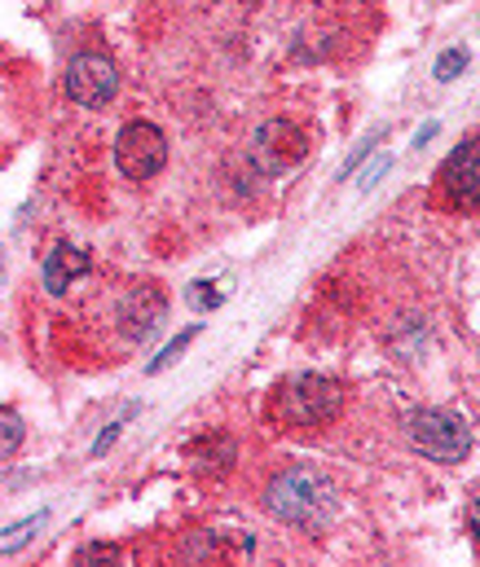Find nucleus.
I'll return each mask as SVG.
<instances>
[{"instance_id": "obj_1", "label": "nucleus", "mask_w": 480, "mask_h": 567, "mask_svg": "<svg viewBox=\"0 0 480 567\" xmlns=\"http://www.w3.org/2000/svg\"><path fill=\"white\" fill-rule=\"evenodd\" d=\"M265 502H269V511L283 524H296V528H321L335 515V488H330V480L321 471H314V466L283 471L269 484V497Z\"/></svg>"}, {"instance_id": "obj_2", "label": "nucleus", "mask_w": 480, "mask_h": 567, "mask_svg": "<svg viewBox=\"0 0 480 567\" xmlns=\"http://www.w3.org/2000/svg\"><path fill=\"white\" fill-rule=\"evenodd\" d=\"M278 419L296 431H314L339 419L344 410V388L326 374H296L278 388V401H274Z\"/></svg>"}, {"instance_id": "obj_3", "label": "nucleus", "mask_w": 480, "mask_h": 567, "mask_svg": "<svg viewBox=\"0 0 480 567\" xmlns=\"http://www.w3.org/2000/svg\"><path fill=\"white\" fill-rule=\"evenodd\" d=\"M406 431H410V444L432 462H463L468 449H472L468 426L455 414H441V410H419Z\"/></svg>"}, {"instance_id": "obj_4", "label": "nucleus", "mask_w": 480, "mask_h": 567, "mask_svg": "<svg viewBox=\"0 0 480 567\" xmlns=\"http://www.w3.org/2000/svg\"><path fill=\"white\" fill-rule=\"evenodd\" d=\"M115 163H120V172H124L129 181H151L155 172H163V163H167V137H163L155 124L137 120V124H129V128L120 133V142H115Z\"/></svg>"}, {"instance_id": "obj_5", "label": "nucleus", "mask_w": 480, "mask_h": 567, "mask_svg": "<svg viewBox=\"0 0 480 567\" xmlns=\"http://www.w3.org/2000/svg\"><path fill=\"white\" fill-rule=\"evenodd\" d=\"M67 93H71L80 106H89V111L106 106V102L120 93V75H115V66H111V58H102V53H80V58H71V66H67Z\"/></svg>"}, {"instance_id": "obj_6", "label": "nucleus", "mask_w": 480, "mask_h": 567, "mask_svg": "<svg viewBox=\"0 0 480 567\" xmlns=\"http://www.w3.org/2000/svg\"><path fill=\"white\" fill-rule=\"evenodd\" d=\"M437 181H441V189H446V198H450V203H459V207L477 212L480 207V137L459 145V150L441 163Z\"/></svg>"}, {"instance_id": "obj_7", "label": "nucleus", "mask_w": 480, "mask_h": 567, "mask_svg": "<svg viewBox=\"0 0 480 567\" xmlns=\"http://www.w3.org/2000/svg\"><path fill=\"white\" fill-rule=\"evenodd\" d=\"M305 133L296 128V124H287V120H269L261 133H256V142H252V154H256V163L265 167V172H283V167H292V163H300L305 158Z\"/></svg>"}, {"instance_id": "obj_8", "label": "nucleus", "mask_w": 480, "mask_h": 567, "mask_svg": "<svg viewBox=\"0 0 480 567\" xmlns=\"http://www.w3.org/2000/svg\"><path fill=\"white\" fill-rule=\"evenodd\" d=\"M89 251H80V247H71V243H62V247H53L49 251V260H44V290L49 295H62L71 282H80L84 274H89Z\"/></svg>"}, {"instance_id": "obj_9", "label": "nucleus", "mask_w": 480, "mask_h": 567, "mask_svg": "<svg viewBox=\"0 0 480 567\" xmlns=\"http://www.w3.org/2000/svg\"><path fill=\"white\" fill-rule=\"evenodd\" d=\"M44 519H49V515L40 511V515H31V519H18V524H9V528L0 533V555H13V550H22V546H27V542H31V537L44 528Z\"/></svg>"}, {"instance_id": "obj_10", "label": "nucleus", "mask_w": 480, "mask_h": 567, "mask_svg": "<svg viewBox=\"0 0 480 567\" xmlns=\"http://www.w3.org/2000/svg\"><path fill=\"white\" fill-rule=\"evenodd\" d=\"M198 330H203V326H185V330H181V334H176V339H172V343L163 348V352L155 357V361H151V365H146V370H151V374H163V370H167L172 361H181V352H185V348H190V343L198 339Z\"/></svg>"}, {"instance_id": "obj_11", "label": "nucleus", "mask_w": 480, "mask_h": 567, "mask_svg": "<svg viewBox=\"0 0 480 567\" xmlns=\"http://www.w3.org/2000/svg\"><path fill=\"white\" fill-rule=\"evenodd\" d=\"M22 444V419L13 410H0V457H9Z\"/></svg>"}, {"instance_id": "obj_12", "label": "nucleus", "mask_w": 480, "mask_h": 567, "mask_svg": "<svg viewBox=\"0 0 480 567\" xmlns=\"http://www.w3.org/2000/svg\"><path fill=\"white\" fill-rule=\"evenodd\" d=\"M468 71V49H446L441 58H437V80H455V75H463Z\"/></svg>"}, {"instance_id": "obj_13", "label": "nucleus", "mask_w": 480, "mask_h": 567, "mask_svg": "<svg viewBox=\"0 0 480 567\" xmlns=\"http://www.w3.org/2000/svg\"><path fill=\"white\" fill-rule=\"evenodd\" d=\"M133 414H137V405H129V410H124V414H120L115 423H111L106 431H102V435H98V440H93V457H102V453H106V449H111V444L120 440V431H124V423H129Z\"/></svg>"}, {"instance_id": "obj_14", "label": "nucleus", "mask_w": 480, "mask_h": 567, "mask_svg": "<svg viewBox=\"0 0 480 567\" xmlns=\"http://www.w3.org/2000/svg\"><path fill=\"white\" fill-rule=\"evenodd\" d=\"M185 299H190V308L207 312V308H216V303H221V290H212V282H194L190 290H185Z\"/></svg>"}, {"instance_id": "obj_15", "label": "nucleus", "mask_w": 480, "mask_h": 567, "mask_svg": "<svg viewBox=\"0 0 480 567\" xmlns=\"http://www.w3.org/2000/svg\"><path fill=\"white\" fill-rule=\"evenodd\" d=\"M388 167H392V158H388V154H384V158H375V163L366 167V176H361V194H370V189L384 181V172H388Z\"/></svg>"}, {"instance_id": "obj_16", "label": "nucleus", "mask_w": 480, "mask_h": 567, "mask_svg": "<svg viewBox=\"0 0 480 567\" xmlns=\"http://www.w3.org/2000/svg\"><path fill=\"white\" fill-rule=\"evenodd\" d=\"M375 142H379V133H370V137H366V142L357 145V150H353V158H348V163H344V167H339V176H344V181H348V176H353V172H357V163H361V158H366V154H370V150H375Z\"/></svg>"}, {"instance_id": "obj_17", "label": "nucleus", "mask_w": 480, "mask_h": 567, "mask_svg": "<svg viewBox=\"0 0 480 567\" xmlns=\"http://www.w3.org/2000/svg\"><path fill=\"white\" fill-rule=\"evenodd\" d=\"M472 533H477V542H480V488H477V497H472Z\"/></svg>"}, {"instance_id": "obj_18", "label": "nucleus", "mask_w": 480, "mask_h": 567, "mask_svg": "<svg viewBox=\"0 0 480 567\" xmlns=\"http://www.w3.org/2000/svg\"><path fill=\"white\" fill-rule=\"evenodd\" d=\"M432 137H437V124H423V133L415 137V145H428V142H432Z\"/></svg>"}]
</instances>
